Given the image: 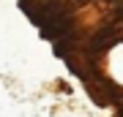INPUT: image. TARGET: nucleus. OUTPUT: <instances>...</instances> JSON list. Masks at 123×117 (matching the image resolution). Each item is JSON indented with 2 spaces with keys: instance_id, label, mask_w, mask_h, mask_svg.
<instances>
[{
  "instance_id": "f257e3e1",
  "label": "nucleus",
  "mask_w": 123,
  "mask_h": 117,
  "mask_svg": "<svg viewBox=\"0 0 123 117\" xmlns=\"http://www.w3.org/2000/svg\"><path fill=\"white\" fill-rule=\"evenodd\" d=\"M120 117H123V109H120Z\"/></svg>"
}]
</instances>
